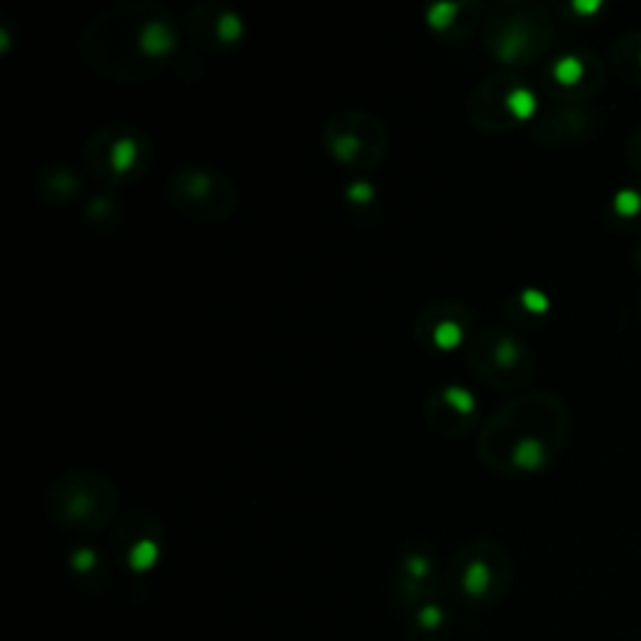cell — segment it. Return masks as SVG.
I'll list each match as a JSON object with an SVG mask.
<instances>
[{
    "mask_svg": "<svg viewBox=\"0 0 641 641\" xmlns=\"http://www.w3.org/2000/svg\"><path fill=\"white\" fill-rule=\"evenodd\" d=\"M636 63H639V68H641V51H639V55H636Z\"/></svg>",
    "mask_w": 641,
    "mask_h": 641,
    "instance_id": "d4e9b609",
    "label": "cell"
},
{
    "mask_svg": "<svg viewBox=\"0 0 641 641\" xmlns=\"http://www.w3.org/2000/svg\"><path fill=\"white\" fill-rule=\"evenodd\" d=\"M589 71L591 63L586 55L566 53V55H561V58H556L549 65V71H546V88H549L551 95L566 101L569 95L584 88V83L589 78Z\"/></svg>",
    "mask_w": 641,
    "mask_h": 641,
    "instance_id": "e0dca14e",
    "label": "cell"
},
{
    "mask_svg": "<svg viewBox=\"0 0 641 641\" xmlns=\"http://www.w3.org/2000/svg\"><path fill=\"white\" fill-rule=\"evenodd\" d=\"M468 366L481 384L499 391H514L534 374V356L529 346L509 328L489 324L468 344Z\"/></svg>",
    "mask_w": 641,
    "mask_h": 641,
    "instance_id": "52a82bcc",
    "label": "cell"
},
{
    "mask_svg": "<svg viewBox=\"0 0 641 641\" xmlns=\"http://www.w3.org/2000/svg\"><path fill=\"white\" fill-rule=\"evenodd\" d=\"M466 113L481 131H509L536 113V93L511 73L491 75L474 88Z\"/></svg>",
    "mask_w": 641,
    "mask_h": 641,
    "instance_id": "9c48e42d",
    "label": "cell"
},
{
    "mask_svg": "<svg viewBox=\"0 0 641 641\" xmlns=\"http://www.w3.org/2000/svg\"><path fill=\"white\" fill-rule=\"evenodd\" d=\"M165 191L181 214L205 224L224 221L238 205V191L231 178L198 165H184L174 171Z\"/></svg>",
    "mask_w": 641,
    "mask_h": 641,
    "instance_id": "30bf717a",
    "label": "cell"
},
{
    "mask_svg": "<svg viewBox=\"0 0 641 641\" xmlns=\"http://www.w3.org/2000/svg\"><path fill=\"white\" fill-rule=\"evenodd\" d=\"M424 416H426L428 426L441 436H466L478 424L476 396L466 386L444 384L428 394L426 404H424Z\"/></svg>",
    "mask_w": 641,
    "mask_h": 641,
    "instance_id": "7c38bea8",
    "label": "cell"
},
{
    "mask_svg": "<svg viewBox=\"0 0 641 641\" xmlns=\"http://www.w3.org/2000/svg\"><path fill=\"white\" fill-rule=\"evenodd\" d=\"M38 188L48 204H68L81 194V178L65 165H51L38 178Z\"/></svg>",
    "mask_w": 641,
    "mask_h": 641,
    "instance_id": "d6986e66",
    "label": "cell"
},
{
    "mask_svg": "<svg viewBox=\"0 0 641 641\" xmlns=\"http://www.w3.org/2000/svg\"><path fill=\"white\" fill-rule=\"evenodd\" d=\"M436 584V561L434 554L418 544L414 549L401 554V564L396 571V596L406 611H416L428 601H434L431 591Z\"/></svg>",
    "mask_w": 641,
    "mask_h": 641,
    "instance_id": "9a60e30c",
    "label": "cell"
},
{
    "mask_svg": "<svg viewBox=\"0 0 641 641\" xmlns=\"http://www.w3.org/2000/svg\"><path fill=\"white\" fill-rule=\"evenodd\" d=\"M188 38L205 51H228L244 41V15L224 3H201L185 18Z\"/></svg>",
    "mask_w": 641,
    "mask_h": 641,
    "instance_id": "4fadbf2b",
    "label": "cell"
},
{
    "mask_svg": "<svg viewBox=\"0 0 641 641\" xmlns=\"http://www.w3.org/2000/svg\"><path fill=\"white\" fill-rule=\"evenodd\" d=\"M411 619H414L411 621V624H414V631L421 634V641L426 639V636L438 639L441 631H446V611H444V606H441L436 599L428 601L424 606H418L416 611H411Z\"/></svg>",
    "mask_w": 641,
    "mask_h": 641,
    "instance_id": "ffe728a7",
    "label": "cell"
},
{
    "mask_svg": "<svg viewBox=\"0 0 641 641\" xmlns=\"http://www.w3.org/2000/svg\"><path fill=\"white\" fill-rule=\"evenodd\" d=\"M471 334V311L461 301H434L414 321V336L434 354L456 351Z\"/></svg>",
    "mask_w": 641,
    "mask_h": 641,
    "instance_id": "8fae6325",
    "label": "cell"
},
{
    "mask_svg": "<svg viewBox=\"0 0 641 641\" xmlns=\"http://www.w3.org/2000/svg\"><path fill=\"white\" fill-rule=\"evenodd\" d=\"M511 584V561L499 544L468 541L454 554L446 569V589L466 606H491Z\"/></svg>",
    "mask_w": 641,
    "mask_h": 641,
    "instance_id": "5b68a950",
    "label": "cell"
},
{
    "mask_svg": "<svg viewBox=\"0 0 641 641\" xmlns=\"http://www.w3.org/2000/svg\"><path fill=\"white\" fill-rule=\"evenodd\" d=\"M614 211L624 218H634L641 211V194L636 188H621L614 195Z\"/></svg>",
    "mask_w": 641,
    "mask_h": 641,
    "instance_id": "7402d4cb",
    "label": "cell"
},
{
    "mask_svg": "<svg viewBox=\"0 0 641 641\" xmlns=\"http://www.w3.org/2000/svg\"><path fill=\"white\" fill-rule=\"evenodd\" d=\"M321 143L336 164L371 171L388 153L386 125L366 111H341L324 123Z\"/></svg>",
    "mask_w": 641,
    "mask_h": 641,
    "instance_id": "ba28073f",
    "label": "cell"
},
{
    "mask_svg": "<svg viewBox=\"0 0 641 641\" xmlns=\"http://www.w3.org/2000/svg\"><path fill=\"white\" fill-rule=\"evenodd\" d=\"M484 45L504 65H529L551 45L554 23L539 3L504 0L481 23Z\"/></svg>",
    "mask_w": 641,
    "mask_h": 641,
    "instance_id": "3957f363",
    "label": "cell"
},
{
    "mask_svg": "<svg viewBox=\"0 0 641 641\" xmlns=\"http://www.w3.org/2000/svg\"><path fill=\"white\" fill-rule=\"evenodd\" d=\"M113 541L118 556H123L133 571H148L161 556L164 531L155 516L135 511L128 519H123Z\"/></svg>",
    "mask_w": 641,
    "mask_h": 641,
    "instance_id": "5bb4252c",
    "label": "cell"
},
{
    "mask_svg": "<svg viewBox=\"0 0 641 641\" xmlns=\"http://www.w3.org/2000/svg\"><path fill=\"white\" fill-rule=\"evenodd\" d=\"M118 214H121V208H118V204H115V198H111V195H95L91 204L85 205V218L91 221V224H98V221H115L118 218Z\"/></svg>",
    "mask_w": 641,
    "mask_h": 641,
    "instance_id": "44dd1931",
    "label": "cell"
},
{
    "mask_svg": "<svg viewBox=\"0 0 641 641\" xmlns=\"http://www.w3.org/2000/svg\"><path fill=\"white\" fill-rule=\"evenodd\" d=\"M549 311V295L539 288H524L504 304V315L514 326H536Z\"/></svg>",
    "mask_w": 641,
    "mask_h": 641,
    "instance_id": "ac0fdd59",
    "label": "cell"
},
{
    "mask_svg": "<svg viewBox=\"0 0 641 641\" xmlns=\"http://www.w3.org/2000/svg\"><path fill=\"white\" fill-rule=\"evenodd\" d=\"M83 63L115 83H141L164 71L181 51V23L158 0H123L85 23Z\"/></svg>",
    "mask_w": 641,
    "mask_h": 641,
    "instance_id": "6da1fadb",
    "label": "cell"
},
{
    "mask_svg": "<svg viewBox=\"0 0 641 641\" xmlns=\"http://www.w3.org/2000/svg\"><path fill=\"white\" fill-rule=\"evenodd\" d=\"M45 506L48 516L63 529L95 534L115 519L118 491L101 471L75 468L53 481Z\"/></svg>",
    "mask_w": 641,
    "mask_h": 641,
    "instance_id": "277c9868",
    "label": "cell"
},
{
    "mask_svg": "<svg viewBox=\"0 0 641 641\" xmlns=\"http://www.w3.org/2000/svg\"><path fill=\"white\" fill-rule=\"evenodd\" d=\"M153 158L148 135L131 123H111L95 131L83 145V164L88 174L108 185L138 181Z\"/></svg>",
    "mask_w": 641,
    "mask_h": 641,
    "instance_id": "8992f818",
    "label": "cell"
},
{
    "mask_svg": "<svg viewBox=\"0 0 641 641\" xmlns=\"http://www.w3.org/2000/svg\"><path fill=\"white\" fill-rule=\"evenodd\" d=\"M484 15V8L476 0H458V3H434L426 8V23L441 41H466Z\"/></svg>",
    "mask_w": 641,
    "mask_h": 641,
    "instance_id": "2e32d148",
    "label": "cell"
},
{
    "mask_svg": "<svg viewBox=\"0 0 641 641\" xmlns=\"http://www.w3.org/2000/svg\"><path fill=\"white\" fill-rule=\"evenodd\" d=\"M566 436V411L549 394L511 398L481 426L478 458L504 476H526L546 468Z\"/></svg>",
    "mask_w": 641,
    "mask_h": 641,
    "instance_id": "7a4b0ae2",
    "label": "cell"
},
{
    "mask_svg": "<svg viewBox=\"0 0 641 641\" xmlns=\"http://www.w3.org/2000/svg\"><path fill=\"white\" fill-rule=\"evenodd\" d=\"M346 201L351 205H368L376 201V185H371L368 181H354L346 188Z\"/></svg>",
    "mask_w": 641,
    "mask_h": 641,
    "instance_id": "603a6c76",
    "label": "cell"
},
{
    "mask_svg": "<svg viewBox=\"0 0 641 641\" xmlns=\"http://www.w3.org/2000/svg\"><path fill=\"white\" fill-rule=\"evenodd\" d=\"M601 8V0H591V3H571V11L576 13H596Z\"/></svg>",
    "mask_w": 641,
    "mask_h": 641,
    "instance_id": "cb8c5ba5",
    "label": "cell"
}]
</instances>
